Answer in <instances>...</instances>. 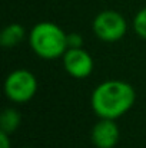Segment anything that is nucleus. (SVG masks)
<instances>
[{"instance_id":"1","label":"nucleus","mask_w":146,"mask_h":148,"mask_svg":"<svg viewBox=\"0 0 146 148\" xmlns=\"http://www.w3.org/2000/svg\"><path fill=\"white\" fill-rule=\"evenodd\" d=\"M136 101L135 88L120 79H110L99 84L92 92L90 103L99 118L117 119L125 115Z\"/></svg>"},{"instance_id":"2","label":"nucleus","mask_w":146,"mask_h":148,"mask_svg":"<svg viewBox=\"0 0 146 148\" xmlns=\"http://www.w3.org/2000/svg\"><path fill=\"white\" fill-rule=\"evenodd\" d=\"M29 45L39 58L53 60L63 58L67 46V33L52 22H40L35 25L29 33Z\"/></svg>"},{"instance_id":"3","label":"nucleus","mask_w":146,"mask_h":148,"mask_svg":"<svg viewBox=\"0 0 146 148\" xmlns=\"http://www.w3.org/2000/svg\"><path fill=\"white\" fill-rule=\"evenodd\" d=\"M37 92V79L27 69L10 72L4 81V95L14 103H26L35 98Z\"/></svg>"},{"instance_id":"4","label":"nucleus","mask_w":146,"mask_h":148,"mask_svg":"<svg viewBox=\"0 0 146 148\" xmlns=\"http://www.w3.org/2000/svg\"><path fill=\"white\" fill-rule=\"evenodd\" d=\"M93 32L97 39L106 43L120 40L128 30L126 19L115 10H103L93 19Z\"/></svg>"},{"instance_id":"5","label":"nucleus","mask_w":146,"mask_h":148,"mask_svg":"<svg viewBox=\"0 0 146 148\" xmlns=\"http://www.w3.org/2000/svg\"><path fill=\"white\" fill-rule=\"evenodd\" d=\"M62 59L65 71L75 79H86L93 72V59L83 48H69Z\"/></svg>"},{"instance_id":"6","label":"nucleus","mask_w":146,"mask_h":148,"mask_svg":"<svg viewBox=\"0 0 146 148\" xmlns=\"http://www.w3.org/2000/svg\"><path fill=\"white\" fill-rule=\"evenodd\" d=\"M119 127L115 119L100 118L90 132L92 143L96 148H115L119 141Z\"/></svg>"},{"instance_id":"7","label":"nucleus","mask_w":146,"mask_h":148,"mask_svg":"<svg viewBox=\"0 0 146 148\" xmlns=\"http://www.w3.org/2000/svg\"><path fill=\"white\" fill-rule=\"evenodd\" d=\"M24 36H26L24 27L19 23H12V25H7L1 30L0 43L4 48H14L23 42Z\"/></svg>"},{"instance_id":"8","label":"nucleus","mask_w":146,"mask_h":148,"mask_svg":"<svg viewBox=\"0 0 146 148\" xmlns=\"http://www.w3.org/2000/svg\"><path fill=\"white\" fill-rule=\"evenodd\" d=\"M20 121H22V115L17 109L14 108H6L1 115H0V131H4V132H14L19 125H20Z\"/></svg>"},{"instance_id":"9","label":"nucleus","mask_w":146,"mask_h":148,"mask_svg":"<svg viewBox=\"0 0 146 148\" xmlns=\"http://www.w3.org/2000/svg\"><path fill=\"white\" fill-rule=\"evenodd\" d=\"M133 30L138 36L146 40V7L141 9L133 17Z\"/></svg>"},{"instance_id":"10","label":"nucleus","mask_w":146,"mask_h":148,"mask_svg":"<svg viewBox=\"0 0 146 148\" xmlns=\"http://www.w3.org/2000/svg\"><path fill=\"white\" fill-rule=\"evenodd\" d=\"M82 45H83L82 35H79L76 32L67 33V46L69 48H82Z\"/></svg>"},{"instance_id":"11","label":"nucleus","mask_w":146,"mask_h":148,"mask_svg":"<svg viewBox=\"0 0 146 148\" xmlns=\"http://www.w3.org/2000/svg\"><path fill=\"white\" fill-rule=\"evenodd\" d=\"M0 148H12V141H10V134L0 131Z\"/></svg>"}]
</instances>
